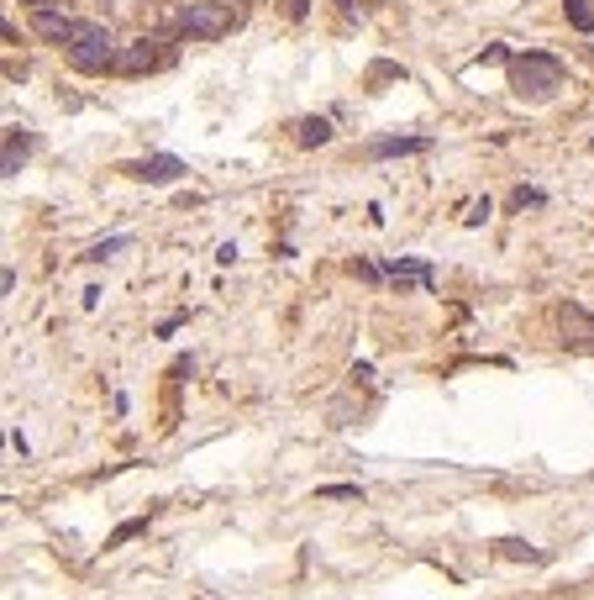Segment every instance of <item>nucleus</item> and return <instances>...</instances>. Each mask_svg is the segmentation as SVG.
Instances as JSON below:
<instances>
[{"label": "nucleus", "mask_w": 594, "mask_h": 600, "mask_svg": "<svg viewBox=\"0 0 594 600\" xmlns=\"http://www.w3.org/2000/svg\"><path fill=\"white\" fill-rule=\"evenodd\" d=\"M63 53L79 74H106V69H116V37L100 21H79L74 37L63 43Z\"/></svg>", "instance_id": "obj_1"}, {"label": "nucleus", "mask_w": 594, "mask_h": 600, "mask_svg": "<svg viewBox=\"0 0 594 600\" xmlns=\"http://www.w3.org/2000/svg\"><path fill=\"white\" fill-rule=\"evenodd\" d=\"M510 85H516V95L552 101V90L563 85V69H558V59H547V53H526V59L510 63Z\"/></svg>", "instance_id": "obj_2"}, {"label": "nucleus", "mask_w": 594, "mask_h": 600, "mask_svg": "<svg viewBox=\"0 0 594 600\" xmlns=\"http://www.w3.org/2000/svg\"><path fill=\"white\" fill-rule=\"evenodd\" d=\"M179 21H184V32H189L195 43H216V37L232 32V5H227V0H189Z\"/></svg>", "instance_id": "obj_3"}, {"label": "nucleus", "mask_w": 594, "mask_h": 600, "mask_svg": "<svg viewBox=\"0 0 594 600\" xmlns=\"http://www.w3.org/2000/svg\"><path fill=\"white\" fill-rule=\"evenodd\" d=\"M164 59H169L164 53V37H137V43H126L116 53V74H153Z\"/></svg>", "instance_id": "obj_4"}, {"label": "nucleus", "mask_w": 594, "mask_h": 600, "mask_svg": "<svg viewBox=\"0 0 594 600\" xmlns=\"http://www.w3.org/2000/svg\"><path fill=\"white\" fill-rule=\"evenodd\" d=\"M74 27H79V21H74V16H63L59 5H43V11H32V32H37V37H43V43H68V37H74Z\"/></svg>", "instance_id": "obj_5"}, {"label": "nucleus", "mask_w": 594, "mask_h": 600, "mask_svg": "<svg viewBox=\"0 0 594 600\" xmlns=\"http://www.w3.org/2000/svg\"><path fill=\"white\" fill-rule=\"evenodd\" d=\"M137 180H153V184H174L184 174V164H179L174 153H153V158H142V164H126Z\"/></svg>", "instance_id": "obj_6"}, {"label": "nucleus", "mask_w": 594, "mask_h": 600, "mask_svg": "<svg viewBox=\"0 0 594 600\" xmlns=\"http://www.w3.org/2000/svg\"><path fill=\"white\" fill-rule=\"evenodd\" d=\"M426 148H431L426 137H379V142H368L373 158H405V153H426Z\"/></svg>", "instance_id": "obj_7"}, {"label": "nucleus", "mask_w": 594, "mask_h": 600, "mask_svg": "<svg viewBox=\"0 0 594 600\" xmlns=\"http://www.w3.org/2000/svg\"><path fill=\"white\" fill-rule=\"evenodd\" d=\"M558 321H563V332H568L574 343H594V316H590V311L563 305V311H558Z\"/></svg>", "instance_id": "obj_8"}, {"label": "nucleus", "mask_w": 594, "mask_h": 600, "mask_svg": "<svg viewBox=\"0 0 594 600\" xmlns=\"http://www.w3.org/2000/svg\"><path fill=\"white\" fill-rule=\"evenodd\" d=\"M295 137L305 142V148H321V142H332V121H326V117H305Z\"/></svg>", "instance_id": "obj_9"}, {"label": "nucleus", "mask_w": 594, "mask_h": 600, "mask_svg": "<svg viewBox=\"0 0 594 600\" xmlns=\"http://www.w3.org/2000/svg\"><path fill=\"white\" fill-rule=\"evenodd\" d=\"M379 274H395V280H416V285H431V269H426V264H411V258H395V264H384Z\"/></svg>", "instance_id": "obj_10"}, {"label": "nucleus", "mask_w": 594, "mask_h": 600, "mask_svg": "<svg viewBox=\"0 0 594 600\" xmlns=\"http://www.w3.org/2000/svg\"><path fill=\"white\" fill-rule=\"evenodd\" d=\"M21 158H27V137H16V132H5V169H0V174L11 180V174L21 169Z\"/></svg>", "instance_id": "obj_11"}, {"label": "nucleus", "mask_w": 594, "mask_h": 600, "mask_svg": "<svg viewBox=\"0 0 594 600\" xmlns=\"http://www.w3.org/2000/svg\"><path fill=\"white\" fill-rule=\"evenodd\" d=\"M563 11H568V21H574L579 32H594V11H590V0H563Z\"/></svg>", "instance_id": "obj_12"}, {"label": "nucleus", "mask_w": 594, "mask_h": 600, "mask_svg": "<svg viewBox=\"0 0 594 600\" xmlns=\"http://www.w3.org/2000/svg\"><path fill=\"white\" fill-rule=\"evenodd\" d=\"M142 527H148V516H132V522H121V527H116V538H111V547H121V542H132L137 532H142Z\"/></svg>", "instance_id": "obj_13"}, {"label": "nucleus", "mask_w": 594, "mask_h": 600, "mask_svg": "<svg viewBox=\"0 0 594 600\" xmlns=\"http://www.w3.org/2000/svg\"><path fill=\"white\" fill-rule=\"evenodd\" d=\"M121 247H126V238H106V242H95L84 258H95V264H100V258H111V253H121Z\"/></svg>", "instance_id": "obj_14"}, {"label": "nucleus", "mask_w": 594, "mask_h": 600, "mask_svg": "<svg viewBox=\"0 0 594 600\" xmlns=\"http://www.w3.org/2000/svg\"><path fill=\"white\" fill-rule=\"evenodd\" d=\"M316 495H321V500H353V495H357V484H321Z\"/></svg>", "instance_id": "obj_15"}, {"label": "nucleus", "mask_w": 594, "mask_h": 600, "mask_svg": "<svg viewBox=\"0 0 594 600\" xmlns=\"http://www.w3.org/2000/svg\"><path fill=\"white\" fill-rule=\"evenodd\" d=\"M505 553H510V558H536V547H532V542H521V538L505 542Z\"/></svg>", "instance_id": "obj_16"}, {"label": "nucleus", "mask_w": 594, "mask_h": 600, "mask_svg": "<svg viewBox=\"0 0 594 600\" xmlns=\"http://www.w3.org/2000/svg\"><path fill=\"white\" fill-rule=\"evenodd\" d=\"M463 222H469V227H478V222H489V200H474V206H469V216H463Z\"/></svg>", "instance_id": "obj_17"}, {"label": "nucleus", "mask_w": 594, "mask_h": 600, "mask_svg": "<svg viewBox=\"0 0 594 600\" xmlns=\"http://www.w3.org/2000/svg\"><path fill=\"white\" fill-rule=\"evenodd\" d=\"M290 16H305V0H290Z\"/></svg>", "instance_id": "obj_18"}, {"label": "nucleus", "mask_w": 594, "mask_h": 600, "mask_svg": "<svg viewBox=\"0 0 594 600\" xmlns=\"http://www.w3.org/2000/svg\"><path fill=\"white\" fill-rule=\"evenodd\" d=\"M27 5H32V11H43V5H59V0H27Z\"/></svg>", "instance_id": "obj_19"}]
</instances>
